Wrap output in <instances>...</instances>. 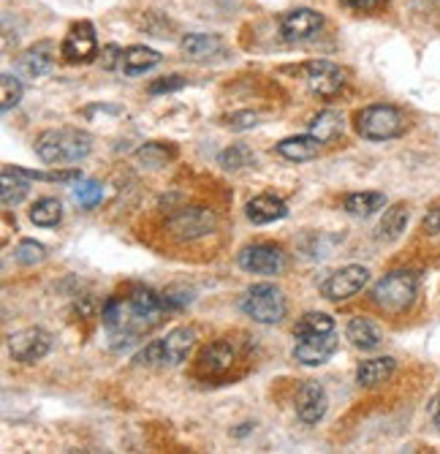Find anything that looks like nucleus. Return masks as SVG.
Masks as SVG:
<instances>
[{
    "mask_svg": "<svg viewBox=\"0 0 440 454\" xmlns=\"http://www.w3.org/2000/svg\"><path fill=\"white\" fill-rule=\"evenodd\" d=\"M394 367H397V362H394L391 356L367 359V362L359 364V370H356V381L362 384V387H381V384H386V381L391 379Z\"/></svg>",
    "mask_w": 440,
    "mask_h": 454,
    "instance_id": "21",
    "label": "nucleus"
},
{
    "mask_svg": "<svg viewBox=\"0 0 440 454\" xmlns=\"http://www.w3.org/2000/svg\"><path fill=\"white\" fill-rule=\"evenodd\" d=\"M421 229H424V234H440V204L429 207V213L421 221Z\"/></svg>",
    "mask_w": 440,
    "mask_h": 454,
    "instance_id": "39",
    "label": "nucleus"
},
{
    "mask_svg": "<svg viewBox=\"0 0 440 454\" xmlns=\"http://www.w3.org/2000/svg\"><path fill=\"white\" fill-rule=\"evenodd\" d=\"M239 267L253 275H277L286 267V254L277 245H251L239 254Z\"/></svg>",
    "mask_w": 440,
    "mask_h": 454,
    "instance_id": "10",
    "label": "nucleus"
},
{
    "mask_svg": "<svg viewBox=\"0 0 440 454\" xmlns=\"http://www.w3.org/2000/svg\"><path fill=\"white\" fill-rule=\"evenodd\" d=\"M136 364H144V367H152V364H164V348H161V340H152L147 343L136 356H134Z\"/></svg>",
    "mask_w": 440,
    "mask_h": 454,
    "instance_id": "35",
    "label": "nucleus"
},
{
    "mask_svg": "<svg viewBox=\"0 0 440 454\" xmlns=\"http://www.w3.org/2000/svg\"><path fill=\"white\" fill-rule=\"evenodd\" d=\"M419 292V278L408 270L389 272L378 286L373 288V302L386 313H405Z\"/></svg>",
    "mask_w": 440,
    "mask_h": 454,
    "instance_id": "3",
    "label": "nucleus"
},
{
    "mask_svg": "<svg viewBox=\"0 0 440 454\" xmlns=\"http://www.w3.org/2000/svg\"><path fill=\"white\" fill-rule=\"evenodd\" d=\"M101 196H104V185L96 183V180H85V183H79V185L73 188L76 204H79V207H85V210L96 207V204L101 201Z\"/></svg>",
    "mask_w": 440,
    "mask_h": 454,
    "instance_id": "34",
    "label": "nucleus"
},
{
    "mask_svg": "<svg viewBox=\"0 0 440 454\" xmlns=\"http://www.w3.org/2000/svg\"><path fill=\"white\" fill-rule=\"evenodd\" d=\"M158 63H161V55H158L155 50H150V47H128L123 52V66H120V68H123L128 76H139V74L155 68Z\"/></svg>",
    "mask_w": 440,
    "mask_h": 454,
    "instance_id": "24",
    "label": "nucleus"
},
{
    "mask_svg": "<svg viewBox=\"0 0 440 454\" xmlns=\"http://www.w3.org/2000/svg\"><path fill=\"white\" fill-rule=\"evenodd\" d=\"M248 218L259 226L264 223H274L280 218H286L289 215V204L280 199V196H272V193H261L256 199L248 201V207H245Z\"/></svg>",
    "mask_w": 440,
    "mask_h": 454,
    "instance_id": "15",
    "label": "nucleus"
},
{
    "mask_svg": "<svg viewBox=\"0 0 440 454\" xmlns=\"http://www.w3.org/2000/svg\"><path fill=\"white\" fill-rule=\"evenodd\" d=\"M370 280V272L365 267H359V264H351V267H343L337 272H332L324 286H321V294L332 302H345L351 297H356L362 288L367 286Z\"/></svg>",
    "mask_w": 440,
    "mask_h": 454,
    "instance_id": "6",
    "label": "nucleus"
},
{
    "mask_svg": "<svg viewBox=\"0 0 440 454\" xmlns=\"http://www.w3.org/2000/svg\"><path fill=\"white\" fill-rule=\"evenodd\" d=\"M196 343V333L190 326H177L161 340L164 348V364H182Z\"/></svg>",
    "mask_w": 440,
    "mask_h": 454,
    "instance_id": "17",
    "label": "nucleus"
},
{
    "mask_svg": "<svg viewBox=\"0 0 440 454\" xmlns=\"http://www.w3.org/2000/svg\"><path fill=\"white\" fill-rule=\"evenodd\" d=\"M307 88L318 98H335L345 88V71L329 60H313L307 63Z\"/></svg>",
    "mask_w": 440,
    "mask_h": 454,
    "instance_id": "8",
    "label": "nucleus"
},
{
    "mask_svg": "<svg viewBox=\"0 0 440 454\" xmlns=\"http://www.w3.org/2000/svg\"><path fill=\"white\" fill-rule=\"evenodd\" d=\"M136 158H139V163H144V167H150V169H161V167H166L169 160L177 158V150L174 147H166L161 142H152V145L139 147Z\"/></svg>",
    "mask_w": 440,
    "mask_h": 454,
    "instance_id": "29",
    "label": "nucleus"
},
{
    "mask_svg": "<svg viewBox=\"0 0 440 454\" xmlns=\"http://www.w3.org/2000/svg\"><path fill=\"white\" fill-rule=\"evenodd\" d=\"M22 82L12 74H4L0 76V109L9 112L12 106H17L22 101Z\"/></svg>",
    "mask_w": 440,
    "mask_h": 454,
    "instance_id": "31",
    "label": "nucleus"
},
{
    "mask_svg": "<svg viewBox=\"0 0 440 454\" xmlns=\"http://www.w3.org/2000/svg\"><path fill=\"white\" fill-rule=\"evenodd\" d=\"M60 55L66 63H90L98 55V41H96V30L90 22H79L68 30V35L63 38Z\"/></svg>",
    "mask_w": 440,
    "mask_h": 454,
    "instance_id": "7",
    "label": "nucleus"
},
{
    "mask_svg": "<svg viewBox=\"0 0 440 454\" xmlns=\"http://www.w3.org/2000/svg\"><path fill=\"white\" fill-rule=\"evenodd\" d=\"M405 131V117L399 109L386 106V104H373L365 106L356 114V134L370 142H386Z\"/></svg>",
    "mask_w": 440,
    "mask_h": 454,
    "instance_id": "4",
    "label": "nucleus"
},
{
    "mask_svg": "<svg viewBox=\"0 0 440 454\" xmlns=\"http://www.w3.org/2000/svg\"><path fill=\"white\" fill-rule=\"evenodd\" d=\"M30 221L35 226H44V229H52L63 221V204L52 196L47 199H38L33 207H30Z\"/></svg>",
    "mask_w": 440,
    "mask_h": 454,
    "instance_id": "25",
    "label": "nucleus"
},
{
    "mask_svg": "<svg viewBox=\"0 0 440 454\" xmlns=\"http://www.w3.org/2000/svg\"><path fill=\"white\" fill-rule=\"evenodd\" d=\"M27 177L17 172V167H4V207H14L27 196Z\"/></svg>",
    "mask_w": 440,
    "mask_h": 454,
    "instance_id": "27",
    "label": "nucleus"
},
{
    "mask_svg": "<svg viewBox=\"0 0 440 454\" xmlns=\"http://www.w3.org/2000/svg\"><path fill=\"white\" fill-rule=\"evenodd\" d=\"M185 88V79L182 76H164L150 85V93L158 96V93H172V90H182Z\"/></svg>",
    "mask_w": 440,
    "mask_h": 454,
    "instance_id": "37",
    "label": "nucleus"
},
{
    "mask_svg": "<svg viewBox=\"0 0 440 454\" xmlns=\"http://www.w3.org/2000/svg\"><path fill=\"white\" fill-rule=\"evenodd\" d=\"M324 333H335V321L327 313H305L297 321L294 335H324Z\"/></svg>",
    "mask_w": 440,
    "mask_h": 454,
    "instance_id": "30",
    "label": "nucleus"
},
{
    "mask_svg": "<svg viewBox=\"0 0 440 454\" xmlns=\"http://www.w3.org/2000/svg\"><path fill=\"white\" fill-rule=\"evenodd\" d=\"M117 66H123V50H120L117 44H109L101 50V68L104 71H114Z\"/></svg>",
    "mask_w": 440,
    "mask_h": 454,
    "instance_id": "38",
    "label": "nucleus"
},
{
    "mask_svg": "<svg viewBox=\"0 0 440 454\" xmlns=\"http://www.w3.org/2000/svg\"><path fill=\"white\" fill-rule=\"evenodd\" d=\"M231 364H234V348L226 340H215L198 354V373L202 376H220Z\"/></svg>",
    "mask_w": 440,
    "mask_h": 454,
    "instance_id": "16",
    "label": "nucleus"
},
{
    "mask_svg": "<svg viewBox=\"0 0 440 454\" xmlns=\"http://www.w3.org/2000/svg\"><path fill=\"white\" fill-rule=\"evenodd\" d=\"M52 63H55V58L50 52V44H38V47H33V50H27L22 55V71L27 76H44V74H50Z\"/></svg>",
    "mask_w": 440,
    "mask_h": 454,
    "instance_id": "28",
    "label": "nucleus"
},
{
    "mask_svg": "<svg viewBox=\"0 0 440 454\" xmlns=\"http://www.w3.org/2000/svg\"><path fill=\"white\" fill-rule=\"evenodd\" d=\"M243 310L259 324H277L286 318V297L277 286L272 283H259L248 288V294L243 297Z\"/></svg>",
    "mask_w": 440,
    "mask_h": 454,
    "instance_id": "5",
    "label": "nucleus"
},
{
    "mask_svg": "<svg viewBox=\"0 0 440 454\" xmlns=\"http://www.w3.org/2000/svg\"><path fill=\"white\" fill-rule=\"evenodd\" d=\"M429 417H432V422H435V427L440 430V392L432 397V403H429Z\"/></svg>",
    "mask_w": 440,
    "mask_h": 454,
    "instance_id": "41",
    "label": "nucleus"
},
{
    "mask_svg": "<svg viewBox=\"0 0 440 454\" xmlns=\"http://www.w3.org/2000/svg\"><path fill=\"white\" fill-rule=\"evenodd\" d=\"M345 335H348V340H351L356 348H362V351H373V348H378L381 340H383L378 324L370 321V318H365V316L353 318V321L348 324V329H345Z\"/></svg>",
    "mask_w": 440,
    "mask_h": 454,
    "instance_id": "19",
    "label": "nucleus"
},
{
    "mask_svg": "<svg viewBox=\"0 0 440 454\" xmlns=\"http://www.w3.org/2000/svg\"><path fill=\"white\" fill-rule=\"evenodd\" d=\"M228 126L234 131H248V129H256L259 126V114L256 112H236L228 117Z\"/></svg>",
    "mask_w": 440,
    "mask_h": 454,
    "instance_id": "36",
    "label": "nucleus"
},
{
    "mask_svg": "<svg viewBox=\"0 0 440 454\" xmlns=\"http://www.w3.org/2000/svg\"><path fill=\"white\" fill-rule=\"evenodd\" d=\"M324 25V17L313 9H294L283 20H280V33L289 41H307L313 38Z\"/></svg>",
    "mask_w": 440,
    "mask_h": 454,
    "instance_id": "14",
    "label": "nucleus"
},
{
    "mask_svg": "<svg viewBox=\"0 0 440 454\" xmlns=\"http://www.w3.org/2000/svg\"><path fill=\"white\" fill-rule=\"evenodd\" d=\"M166 310H169V300L158 297L152 288H134L126 300L112 297L101 313L112 348L123 351L139 343V338L152 333L164 321Z\"/></svg>",
    "mask_w": 440,
    "mask_h": 454,
    "instance_id": "1",
    "label": "nucleus"
},
{
    "mask_svg": "<svg viewBox=\"0 0 440 454\" xmlns=\"http://www.w3.org/2000/svg\"><path fill=\"white\" fill-rule=\"evenodd\" d=\"M47 256V247L42 242H35V239H22L17 245V251H14V259L25 267H35V264H42Z\"/></svg>",
    "mask_w": 440,
    "mask_h": 454,
    "instance_id": "33",
    "label": "nucleus"
},
{
    "mask_svg": "<svg viewBox=\"0 0 440 454\" xmlns=\"http://www.w3.org/2000/svg\"><path fill=\"white\" fill-rule=\"evenodd\" d=\"M337 351V338L335 333H324V335H299L297 346H294V356L302 364H324L329 362V356Z\"/></svg>",
    "mask_w": 440,
    "mask_h": 454,
    "instance_id": "12",
    "label": "nucleus"
},
{
    "mask_svg": "<svg viewBox=\"0 0 440 454\" xmlns=\"http://www.w3.org/2000/svg\"><path fill=\"white\" fill-rule=\"evenodd\" d=\"M321 139H315L313 134H305V137H291V139H283V142H277L274 150L277 155H283L289 160H313L318 153H321Z\"/></svg>",
    "mask_w": 440,
    "mask_h": 454,
    "instance_id": "18",
    "label": "nucleus"
},
{
    "mask_svg": "<svg viewBox=\"0 0 440 454\" xmlns=\"http://www.w3.org/2000/svg\"><path fill=\"white\" fill-rule=\"evenodd\" d=\"M329 408V397H327V389L315 381H307L302 384L299 395H297V417L305 422V425H318L324 419Z\"/></svg>",
    "mask_w": 440,
    "mask_h": 454,
    "instance_id": "13",
    "label": "nucleus"
},
{
    "mask_svg": "<svg viewBox=\"0 0 440 454\" xmlns=\"http://www.w3.org/2000/svg\"><path fill=\"white\" fill-rule=\"evenodd\" d=\"M310 134H313L315 139H321L324 145L332 142V139H337V137L343 134V117H340L337 112H332V109L321 112L318 117H313V122H310Z\"/></svg>",
    "mask_w": 440,
    "mask_h": 454,
    "instance_id": "26",
    "label": "nucleus"
},
{
    "mask_svg": "<svg viewBox=\"0 0 440 454\" xmlns=\"http://www.w3.org/2000/svg\"><path fill=\"white\" fill-rule=\"evenodd\" d=\"M93 150L90 134L79 129H52L35 139V153L50 167H66V163H79Z\"/></svg>",
    "mask_w": 440,
    "mask_h": 454,
    "instance_id": "2",
    "label": "nucleus"
},
{
    "mask_svg": "<svg viewBox=\"0 0 440 454\" xmlns=\"http://www.w3.org/2000/svg\"><path fill=\"white\" fill-rule=\"evenodd\" d=\"M169 229L180 237V239H198L207 237L215 229V215L207 207H185L180 213L172 215Z\"/></svg>",
    "mask_w": 440,
    "mask_h": 454,
    "instance_id": "11",
    "label": "nucleus"
},
{
    "mask_svg": "<svg viewBox=\"0 0 440 454\" xmlns=\"http://www.w3.org/2000/svg\"><path fill=\"white\" fill-rule=\"evenodd\" d=\"M340 4L353 9V12H373L383 4V0H340Z\"/></svg>",
    "mask_w": 440,
    "mask_h": 454,
    "instance_id": "40",
    "label": "nucleus"
},
{
    "mask_svg": "<svg viewBox=\"0 0 440 454\" xmlns=\"http://www.w3.org/2000/svg\"><path fill=\"white\" fill-rule=\"evenodd\" d=\"M343 207H345V213L353 215V218H370V215H375L378 210L386 207V196L378 193V191L348 193L345 201H343Z\"/></svg>",
    "mask_w": 440,
    "mask_h": 454,
    "instance_id": "20",
    "label": "nucleus"
},
{
    "mask_svg": "<svg viewBox=\"0 0 440 454\" xmlns=\"http://www.w3.org/2000/svg\"><path fill=\"white\" fill-rule=\"evenodd\" d=\"M220 50H223L220 38L218 35H207V33H193V35H185V41H182V52L190 60H210Z\"/></svg>",
    "mask_w": 440,
    "mask_h": 454,
    "instance_id": "23",
    "label": "nucleus"
},
{
    "mask_svg": "<svg viewBox=\"0 0 440 454\" xmlns=\"http://www.w3.org/2000/svg\"><path fill=\"white\" fill-rule=\"evenodd\" d=\"M220 163L226 169H245V167H253L256 163V155L245 147V145H231L228 150L220 153Z\"/></svg>",
    "mask_w": 440,
    "mask_h": 454,
    "instance_id": "32",
    "label": "nucleus"
},
{
    "mask_svg": "<svg viewBox=\"0 0 440 454\" xmlns=\"http://www.w3.org/2000/svg\"><path fill=\"white\" fill-rule=\"evenodd\" d=\"M405 226H408V204L397 201L383 213V218L378 223V239L381 242H394L399 234L405 231Z\"/></svg>",
    "mask_w": 440,
    "mask_h": 454,
    "instance_id": "22",
    "label": "nucleus"
},
{
    "mask_svg": "<svg viewBox=\"0 0 440 454\" xmlns=\"http://www.w3.org/2000/svg\"><path fill=\"white\" fill-rule=\"evenodd\" d=\"M52 348V335L44 333V329L38 326H30V329H22V333H14L9 338V351L17 362H25V364H33L38 359H44Z\"/></svg>",
    "mask_w": 440,
    "mask_h": 454,
    "instance_id": "9",
    "label": "nucleus"
}]
</instances>
